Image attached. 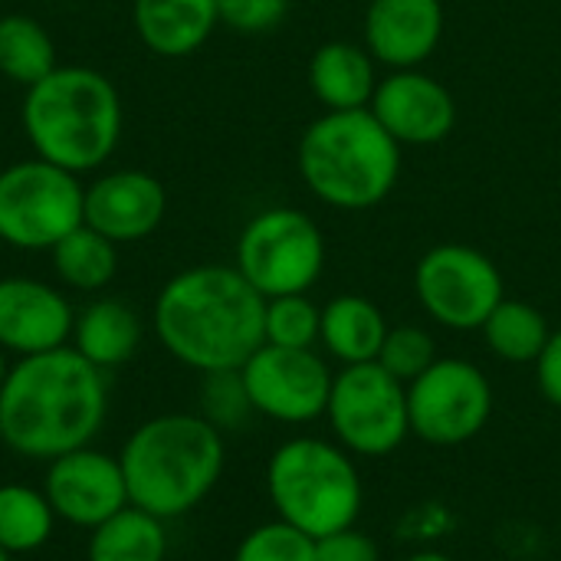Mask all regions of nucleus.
I'll use <instances>...</instances> for the list:
<instances>
[{"instance_id":"nucleus-1","label":"nucleus","mask_w":561,"mask_h":561,"mask_svg":"<svg viewBox=\"0 0 561 561\" xmlns=\"http://www.w3.org/2000/svg\"><path fill=\"white\" fill-rule=\"evenodd\" d=\"M102 375L72 345L20 358L0 385V440L26 460L89 447L108 411Z\"/></svg>"},{"instance_id":"nucleus-2","label":"nucleus","mask_w":561,"mask_h":561,"mask_svg":"<svg viewBox=\"0 0 561 561\" xmlns=\"http://www.w3.org/2000/svg\"><path fill=\"white\" fill-rule=\"evenodd\" d=\"M266 299L237 266L204 263L171 276L154 299V335L164 352L201 371H237L263 345Z\"/></svg>"},{"instance_id":"nucleus-3","label":"nucleus","mask_w":561,"mask_h":561,"mask_svg":"<svg viewBox=\"0 0 561 561\" xmlns=\"http://www.w3.org/2000/svg\"><path fill=\"white\" fill-rule=\"evenodd\" d=\"M20 122L36 158L72 174H92L122 141L125 105L105 72L56 66L26 89Z\"/></svg>"},{"instance_id":"nucleus-4","label":"nucleus","mask_w":561,"mask_h":561,"mask_svg":"<svg viewBox=\"0 0 561 561\" xmlns=\"http://www.w3.org/2000/svg\"><path fill=\"white\" fill-rule=\"evenodd\" d=\"M128 503L161 523L197 510L220 483L224 434L201 414H161L145 421L122 447Z\"/></svg>"},{"instance_id":"nucleus-5","label":"nucleus","mask_w":561,"mask_h":561,"mask_svg":"<svg viewBox=\"0 0 561 561\" xmlns=\"http://www.w3.org/2000/svg\"><path fill=\"white\" fill-rule=\"evenodd\" d=\"M299 174L329 207L368 210L401 174V145L371 108L325 112L299 138Z\"/></svg>"},{"instance_id":"nucleus-6","label":"nucleus","mask_w":561,"mask_h":561,"mask_svg":"<svg viewBox=\"0 0 561 561\" xmlns=\"http://www.w3.org/2000/svg\"><path fill=\"white\" fill-rule=\"evenodd\" d=\"M266 493L276 519L312 539L348 529L365 506V486L355 457L339 440L293 437L266 463Z\"/></svg>"},{"instance_id":"nucleus-7","label":"nucleus","mask_w":561,"mask_h":561,"mask_svg":"<svg viewBox=\"0 0 561 561\" xmlns=\"http://www.w3.org/2000/svg\"><path fill=\"white\" fill-rule=\"evenodd\" d=\"M85 184L79 174L43 158L0 171V243L26 253L53 250L85 220Z\"/></svg>"},{"instance_id":"nucleus-8","label":"nucleus","mask_w":561,"mask_h":561,"mask_svg":"<svg viewBox=\"0 0 561 561\" xmlns=\"http://www.w3.org/2000/svg\"><path fill=\"white\" fill-rule=\"evenodd\" d=\"M233 266L263 299L309 293L325 270V240L302 210L270 207L240 230Z\"/></svg>"},{"instance_id":"nucleus-9","label":"nucleus","mask_w":561,"mask_h":561,"mask_svg":"<svg viewBox=\"0 0 561 561\" xmlns=\"http://www.w3.org/2000/svg\"><path fill=\"white\" fill-rule=\"evenodd\" d=\"M325 421L352 457H391L411 437L408 385L388 375L378 362L342 365L332 378Z\"/></svg>"},{"instance_id":"nucleus-10","label":"nucleus","mask_w":561,"mask_h":561,"mask_svg":"<svg viewBox=\"0 0 561 561\" xmlns=\"http://www.w3.org/2000/svg\"><path fill=\"white\" fill-rule=\"evenodd\" d=\"M493 408L496 398L490 378L467 358H437L408 385L411 437L431 447H460L477 440L486 431Z\"/></svg>"},{"instance_id":"nucleus-11","label":"nucleus","mask_w":561,"mask_h":561,"mask_svg":"<svg viewBox=\"0 0 561 561\" xmlns=\"http://www.w3.org/2000/svg\"><path fill=\"white\" fill-rule=\"evenodd\" d=\"M414 293L421 309L454 332L483 329L490 312L506 299L496 263L463 243L427 250L414 270Z\"/></svg>"},{"instance_id":"nucleus-12","label":"nucleus","mask_w":561,"mask_h":561,"mask_svg":"<svg viewBox=\"0 0 561 561\" xmlns=\"http://www.w3.org/2000/svg\"><path fill=\"white\" fill-rule=\"evenodd\" d=\"M240 375L260 417L289 427L325 417L335 375L316 348H279L263 342L247 358Z\"/></svg>"},{"instance_id":"nucleus-13","label":"nucleus","mask_w":561,"mask_h":561,"mask_svg":"<svg viewBox=\"0 0 561 561\" xmlns=\"http://www.w3.org/2000/svg\"><path fill=\"white\" fill-rule=\"evenodd\" d=\"M43 493L56 519L89 533L115 513H122L125 506H131L122 460L92 447H79L72 454L49 460Z\"/></svg>"},{"instance_id":"nucleus-14","label":"nucleus","mask_w":561,"mask_h":561,"mask_svg":"<svg viewBox=\"0 0 561 561\" xmlns=\"http://www.w3.org/2000/svg\"><path fill=\"white\" fill-rule=\"evenodd\" d=\"M82 210H85L82 224L99 230L115 247L141 243L161 227L168 214V194L154 174L141 168H122V171H105L92 184H85Z\"/></svg>"},{"instance_id":"nucleus-15","label":"nucleus","mask_w":561,"mask_h":561,"mask_svg":"<svg viewBox=\"0 0 561 561\" xmlns=\"http://www.w3.org/2000/svg\"><path fill=\"white\" fill-rule=\"evenodd\" d=\"M76 312L69 299L33 276L0 279V348L20 358L69 345Z\"/></svg>"},{"instance_id":"nucleus-16","label":"nucleus","mask_w":561,"mask_h":561,"mask_svg":"<svg viewBox=\"0 0 561 561\" xmlns=\"http://www.w3.org/2000/svg\"><path fill=\"white\" fill-rule=\"evenodd\" d=\"M368 108L398 145H437L457 125L450 89L417 69H398L381 79Z\"/></svg>"},{"instance_id":"nucleus-17","label":"nucleus","mask_w":561,"mask_h":561,"mask_svg":"<svg viewBox=\"0 0 561 561\" xmlns=\"http://www.w3.org/2000/svg\"><path fill=\"white\" fill-rule=\"evenodd\" d=\"M444 36L440 0H371L365 10V49L391 69L421 66Z\"/></svg>"},{"instance_id":"nucleus-18","label":"nucleus","mask_w":561,"mask_h":561,"mask_svg":"<svg viewBox=\"0 0 561 561\" xmlns=\"http://www.w3.org/2000/svg\"><path fill=\"white\" fill-rule=\"evenodd\" d=\"M138 39L164 59L197 53L220 26L217 0H131Z\"/></svg>"},{"instance_id":"nucleus-19","label":"nucleus","mask_w":561,"mask_h":561,"mask_svg":"<svg viewBox=\"0 0 561 561\" xmlns=\"http://www.w3.org/2000/svg\"><path fill=\"white\" fill-rule=\"evenodd\" d=\"M309 85L325 112H352L368 108L378 89L375 56L365 46L335 39L312 53Z\"/></svg>"},{"instance_id":"nucleus-20","label":"nucleus","mask_w":561,"mask_h":561,"mask_svg":"<svg viewBox=\"0 0 561 561\" xmlns=\"http://www.w3.org/2000/svg\"><path fill=\"white\" fill-rule=\"evenodd\" d=\"M69 345L102 371L118 368L141 345V319L122 299H95L76 316Z\"/></svg>"},{"instance_id":"nucleus-21","label":"nucleus","mask_w":561,"mask_h":561,"mask_svg":"<svg viewBox=\"0 0 561 561\" xmlns=\"http://www.w3.org/2000/svg\"><path fill=\"white\" fill-rule=\"evenodd\" d=\"M385 312L365 296H335L322 309V332L319 342L325 352L342 365H365L378 362L381 345L388 339Z\"/></svg>"},{"instance_id":"nucleus-22","label":"nucleus","mask_w":561,"mask_h":561,"mask_svg":"<svg viewBox=\"0 0 561 561\" xmlns=\"http://www.w3.org/2000/svg\"><path fill=\"white\" fill-rule=\"evenodd\" d=\"M164 523L138 506H125L112 519L92 529L85 561H164Z\"/></svg>"},{"instance_id":"nucleus-23","label":"nucleus","mask_w":561,"mask_h":561,"mask_svg":"<svg viewBox=\"0 0 561 561\" xmlns=\"http://www.w3.org/2000/svg\"><path fill=\"white\" fill-rule=\"evenodd\" d=\"M56 66V43L39 20L26 13L0 16V76L7 82L30 89Z\"/></svg>"},{"instance_id":"nucleus-24","label":"nucleus","mask_w":561,"mask_h":561,"mask_svg":"<svg viewBox=\"0 0 561 561\" xmlns=\"http://www.w3.org/2000/svg\"><path fill=\"white\" fill-rule=\"evenodd\" d=\"M49 253H53V270L59 283L76 293L105 289L118 270V247L85 224L76 227L69 237H62Z\"/></svg>"},{"instance_id":"nucleus-25","label":"nucleus","mask_w":561,"mask_h":561,"mask_svg":"<svg viewBox=\"0 0 561 561\" xmlns=\"http://www.w3.org/2000/svg\"><path fill=\"white\" fill-rule=\"evenodd\" d=\"M480 332H483L490 352L510 365H536V358L542 355V348L552 335L546 316L523 299H503L490 312V319L483 322Z\"/></svg>"},{"instance_id":"nucleus-26","label":"nucleus","mask_w":561,"mask_h":561,"mask_svg":"<svg viewBox=\"0 0 561 561\" xmlns=\"http://www.w3.org/2000/svg\"><path fill=\"white\" fill-rule=\"evenodd\" d=\"M56 513L43 490L23 483L0 486V549L10 556L36 552L49 542Z\"/></svg>"},{"instance_id":"nucleus-27","label":"nucleus","mask_w":561,"mask_h":561,"mask_svg":"<svg viewBox=\"0 0 561 561\" xmlns=\"http://www.w3.org/2000/svg\"><path fill=\"white\" fill-rule=\"evenodd\" d=\"M322 332V309L306 296H276L266 299L263 312V342L279 348H316Z\"/></svg>"},{"instance_id":"nucleus-28","label":"nucleus","mask_w":561,"mask_h":561,"mask_svg":"<svg viewBox=\"0 0 561 561\" xmlns=\"http://www.w3.org/2000/svg\"><path fill=\"white\" fill-rule=\"evenodd\" d=\"M253 401L247 394L243 375L237 371H210L201 385V417L210 421L220 434L240 431L253 417Z\"/></svg>"},{"instance_id":"nucleus-29","label":"nucleus","mask_w":561,"mask_h":561,"mask_svg":"<svg viewBox=\"0 0 561 561\" xmlns=\"http://www.w3.org/2000/svg\"><path fill=\"white\" fill-rule=\"evenodd\" d=\"M233 561H316V539L283 519H273L240 539Z\"/></svg>"},{"instance_id":"nucleus-30","label":"nucleus","mask_w":561,"mask_h":561,"mask_svg":"<svg viewBox=\"0 0 561 561\" xmlns=\"http://www.w3.org/2000/svg\"><path fill=\"white\" fill-rule=\"evenodd\" d=\"M437 342L427 329L421 325H394L388 329V339L381 345L378 365L394 375L398 381L411 385L414 378H421L434 362H437Z\"/></svg>"},{"instance_id":"nucleus-31","label":"nucleus","mask_w":561,"mask_h":561,"mask_svg":"<svg viewBox=\"0 0 561 561\" xmlns=\"http://www.w3.org/2000/svg\"><path fill=\"white\" fill-rule=\"evenodd\" d=\"M289 13V0H217V16L233 33L260 36L276 30Z\"/></svg>"},{"instance_id":"nucleus-32","label":"nucleus","mask_w":561,"mask_h":561,"mask_svg":"<svg viewBox=\"0 0 561 561\" xmlns=\"http://www.w3.org/2000/svg\"><path fill=\"white\" fill-rule=\"evenodd\" d=\"M316 561H381L378 542L358 526L316 539Z\"/></svg>"},{"instance_id":"nucleus-33","label":"nucleus","mask_w":561,"mask_h":561,"mask_svg":"<svg viewBox=\"0 0 561 561\" xmlns=\"http://www.w3.org/2000/svg\"><path fill=\"white\" fill-rule=\"evenodd\" d=\"M536 381L542 398L561 411V329L549 335L542 355L536 358Z\"/></svg>"},{"instance_id":"nucleus-34","label":"nucleus","mask_w":561,"mask_h":561,"mask_svg":"<svg viewBox=\"0 0 561 561\" xmlns=\"http://www.w3.org/2000/svg\"><path fill=\"white\" fill-rule=\"evenodd\" d=\"M404 561H454L447 552H440V549H421V552H411Z\"/></svg>"},{"instance_id":"nucleus-35","label":"nucleus","mask_w":561,"mask_h":561,"mask_svg":"<svg viewBox=\"0 0 561 561\" xmlns=\"http://www.w3.org/2000/svg\"><path fill=\"white\" fill-rule=\"evenodd\" d=\"M7 371H10V365H7V352L0 348V385H3V378H7Z\"/></svg>"},{"instance_id":"nucleus-36","label":"nucleus","mask_w":561,"mask_h":561,"mask_svg":"<svg viewBox=\"0 0 561 561\" xmlns=\"http://www.w3.org/2000/svg\"><path fill=\"white\" fill-rule=\"evenodd\" d=\"M0 561H10V552H3V549H0Z\"/></svg>"}]
</instances>
